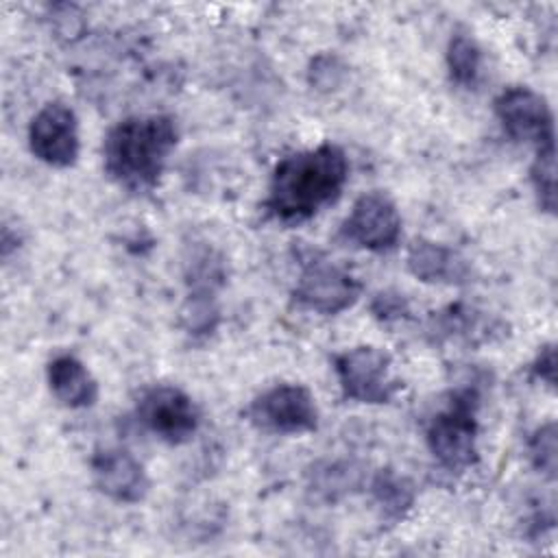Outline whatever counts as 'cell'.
<instances>
[{
  "instance_id": "6da1fadb",
  "label": "cell",
  "mask_w": 558,
  "mask_h": 558,
  "mask_svg": "<svg viewBox=\"0 0 558 558\" xmlns=\"http://www.w3.org/2000/svg\"><path fill=\"white\" fill-rule=\"evenodd\" d=\"M349 179L347 153L331 142L286 155L272 168L264 211L283 225H299L336 203Z\"/></svg>"
},
{
  "instance_id": "7a4b0ae2",
  "label": "cell",
  "mask_w": 558,
  "mask_h": 558,
  "mask_svg": "<svg viewBox=\"0 0 558 558\" xmlns=\"http://www.w3.org/2000/svg\"><path fill=\"white\" fill-rule=\"evenodd\" d=\"M177 144L179 126L172 116H129L116 122L105 135V172L116 185L126 192H150L157 187Z\"/></svg>"
},
{
  "instance_id": "3957f363",
  "label": "cell",
  "mask_w": 558,
  "mask_h": 558,
  "mask_svg": "<svg viewBox=\"0 0 558 558\" xmlns=\"http://www.w3.org/2000/svg\"><path fill=\"white\" fill-rule=\"evenodd\" d=\"M477 408L480 395L466 386L451 392L449 403L429 418L425 442L445 471L462 473L477 464Z\"/></svg>"
},
{
  "instance_id": "277c9868",
  "label": "cell",
  "mask_w": 558,
  "mask_h": 558,
  "mask_svg": "<svg viewBox=\"0 0 558 558\" xmlns=\"http://www.w3.org/2000/svg\"><path fill=\"white\" fill-rule=\"evenodd\" d=\"M362 294V281L344 266L310 251L301 257V272L292 290V301L307 312L336 316L355 305Z\"/></svg>"
},
{
  "instance_id": "5b68a950",
  "label": "cell",
  "mask_w": 558,
  "mask_h": 558,
  "mask_svg": "<svg viewBox=\"0 0 558 558\" xmlns=\"http://www.w3.org/2000/svg\"><path fill=\"white\" fill-rule=\"evenodd\" d=\"M333 373L342 397L355 403H390L401 388V381L392 375V357L373 344H357L336 353Z\"/></svg>"
},
{
  "instance_id": "8992f818",
  "label": "cell",
  "mask_w": 558,
  "mask_h": 558,
  "mask_svg": "<svg viewBox=\"0 0 558 558\" xmlns=\"http://www.w3.org/2000/svg\"><path fill=\"white\" fill-rule=\"evenodd\" d=\"M248 423L266 434L299 436L318 427L314 395L301 384H275L259 392L246 408Z\"/></svg>"
},
{
  "instance_id": "52a82bcc",
  "label": "cell",
  "mask_w": 558,
  "mask_h": 558,
  "mask_svg": "<svg viewBox=\"0 0 558 558\" xmlns=\"http://www.w3.org/2000/svg\"><path fill=\"white\" fill-rule=\"evenodd\" d=\"M135 416L146 432L168 445L192 440L201 425V412L192 397L168 384L146 388L137 399Z\"/></svg>"
},
{
  "instance_id": "ba28073f",
  "label": "cell",
  "mask_w": 558,
  "mask_h": 558,
  "mask_svg": "<svg viewBox=\"0 0 558 558\" xmlns=\"http://www.w3.org/2000/svg\"><path fill=\"white\" fill-rule=\"evenodd\" d=\"M340 238L371 253L392 251L401 240V214L397 203L381 190L364 192L342 220Z\"/></svg>"
},
{
  "instance_id": "9c48e42d",
  "label": "cell",
  "mask_w": 558,
  "mask_h": 558,
  "mask_svg": "<svg viewBox=\"0 0 558 558\" xmlns=\"http://www.w3.org/2000/svg\"><path fill=\"white\" fill-rule=\"evenodd\" d=\"M504 133L536 148L554 146V113L547 100L527 85L506 87L493 102Z\"/></svg>"
},
{
  "instance_id": "30bf717a",
  "label": "cell",
  "mask_w": 558,
  "mask_h": 558,
  "mask_svg": "<svg viewBox=\"0 0 558 558\" xmlns=\"http://www.w3.org/2000/svg\"><path fill=\"white\" fill-rule=\"evenodd\" d=\"M28 148L35 159L50 168H72L78 161V120L70 105L46 102L28 124Z\"/></svg>"
},
{
  "instance_id": "8fae6325",
  "label": "cell",
  "mask_w": 558,
  "mask_h": 558,
  "mask_svg": "<svg viewBox=\"0 0 558 558\" xmlns=\"http://www.w3.org/2000/svg\"><path fill=\"white\" fill-rule=\"evenodd\" d=\"M96 488L116 504H140L150 490L144 464L122 447H100L92 456Z\"/></svg>"
},
{
  "instance_id": "7c38bea8",
  "label": "cell",
  "mask_w": 558,
  "mask_h": 558,
  "mask_svg": "<svg viewBox=\"0 0 558 558\" xmlns=\"http://www.w3.org/2000/svg\"><path fill=\"white\" fill-rule=\"evenodd\" d=\"M405 266L412 277L432 286H462L471 277L469 262L456 248L427 238L408 246Z\"/></svg>"
},
{
  "instance_id": "4fadbf2b",
  "label": "cell",
  "mask_w": 558,
  "mask_h": 558,
  "mask_svg": "<svg viewBox=\"0 0 558 558\" xmlns=\"http://www.w3.org/2000/svg\"><path fill=\"white\" fill-rule=\"evenodd\" d=\"M46 381L52 397L70 410L92 408L98 401V381L72 353H57L46 366Z\"/></svg>"
},
{
  "instance_id": "5bb4252c",
  "label": "cell",
  "mask_w": 558,
  "mask_h": 558,
  "mask_svg": "<svg viewBox=\"0 0 558 558\" xmlns=\"http://www.w3.org/2000/svg\"><path fill=\"white\" fill-rule=\"evenodd\" d=\"M183 277L187 292L218 294V290L227 283L225 255L207 242L187 244L183 255Z\"/></svg>"
},
{
  "instance_id": "9a60e30c",
  "label": "cell",
  "mask_w": 558,
  "mask_h": 558,
  "mask_svg": "<svg viewBox=\"0 0 558 558\" xmlns=\"http://www.w3.org/2000/svg\"><path fill=\"white\" fill-rule=\"evenodd\" d=\"M368 488H371L373 504L381 521L386 523H399L401 519H405V514L412 510L416 499L414 484L405 475L397 473L395 469H379L371 477Z\"/></svg>"
},
{
  "instance_id": "2e32d148",
  "label": "cell",
  "mask_w": 558,
  "mask_h": 558,
  "mask_svg": "<svg viewBox=\"0 0 558 558\" xmlns=\"http://www.w3.org/2000/svg\"><path fill=\"white\" fill-rule=\"evenodd\" d=\"M364 482L362 471L349 460H327L312 466L307 488L320 501H336L351 495Z\"/></svg>"
},
{
  "instance_id": "e0dca14e",
  "label": "cell",
  "mask_w": 558,
  "mask_h": 558,
  "mask_svg": "<svg viewBox=\"0 0 558 558\" xmlns=\"http://www.w3.org/2000/svg\"><path fill=\"white\" fill-rule=\"evenodd\" d=\"M445 61H447V72L451 83L464 89H471L477 85V78L482 72V48L471 33L456 31L449 37Z\"/></svg>"
},
{
  "instance_id": "ac0fdd59",
  "label": "cell",
  "mask_w": 558,
  "mask_h": 558,
  "mask_svg": "<svg viewBox=\"0 0 558 558\" xmlns=\"http://www.w3.org/2000/svg\"><path fill=\"white\" fill-rule=\"evenodd\" d=\"M179 323H181L183 331L192 338L211 336L220 323L218 296L187 292V296L179 310Z\"/></svg>"
},
{
  "instance_id": "d6986e66",
  "label": "cell",
  "mask_w": 558,
  "mask_h": 558,
  "mask_svg": "<svg viewBox=\"0 0 558 558\" xmlns=\"http://www.w3.org/2000/svg\"><path fill=\"white\" fill-rule=\"evenodd\" d=\"M530 181L538 201V207L547 214L556 211V148L545 146L534 150L530 166Z\"/></svg>"
},
{
  "instance_id": "ffe728a7",
  "label": "cell",
  "mask_w": 558,
  "mask_h": 558,
  "mask_svg": "<svg viewBox=\"0 0 558 558\" xmlns=\"http://www.w3.org/2000/svg\"><path fill=\"white\" fill-rule=\"evenodd\" d=\"M556 423L549 421L534 429L527 440V458L532 466L547 480H556Z\"/></svg>"
},
{
  "instance_id": "44dd1931",
  "label": "cell",
  "mask_w": 558,
  "mask_h": 558,
  "mask_svg": "<svg viewBox=\"0 0 558 558\" xmlns=\"http://www.w3.org/2000/svg\"><path fill=\"white\" fill-rule=\"evenodd\" d=\"M347 74V65L336 54H318L312 59L307 70V81L320 92H331L340 87Z\"/></svg>"
},
{
  "instance_id": "7402d4cb",
  "label": "cell",
  "mask_w": 558,
  "mask_h": 558,
  "mask_svg": "<svg viewBox=\"0 0 558 558\" xmlns=\"http://www.w3.org/2000/svg\"><path fill=\"white\" fill-rule=\"evenodd\" d=\"M368 310L379 323H395L410 316V301L399 290H379L371 299Z\"/></svg>"
},
{
  "instance_id": "603a6c76",
  "label": "cell",
  "mask_w": 558,
  "mask_h": 558,
  "mask_svg": "<svg viewBox=\"0 0 558 558\" xmlns=\"http://www.w3.org/2000/svg\"><path fill=\"white\" fill-rule=\"evenodd\" d=\"M530 375H532L536 381L545 384L547 388H554V386H556V347H554V344H545V347L536 353L534 362L530 364Z\"/></svg>"
}]
</instances>
